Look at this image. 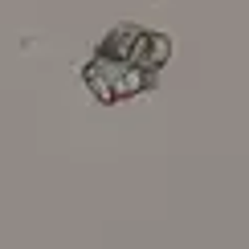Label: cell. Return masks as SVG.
Instances as JSON below:
<instances>
[{
	"label": "cell",
	"mask_w": 249,
	"mask_h": 249,
	"mask_svg": "<svg viewBox=\"0 0 249 249\" xmlns=\"http://www.w3.org/2000/svg\"><path fill=\"white\" fill-rule=\"evenodd\" d=\"M82 78H86V86H90V94H94L98 102H119V98H135V94H143V90L151 86V78L147 70H139V66H131V61H115V57H94L86 70H82Z\"/></svg>",
	"instance_id": "obj_1"
},
{
	"label": "cell",
	"mask_w": 249,
	"mask_h": 249,
	"mask_svg": "<svg viewBox=\"0 0 249 249\" xmlns=\"http://www.w3.org/2000/svg\"><path fill=\"white\" fill-rule=\"evenodd\" d=\"M139 33H143L139 25H119V29H110V33L102 37L98 53H102V57H115V61H131V49H135V41H139Z\"/></svg>",
	"instance_id": "obj_3"
},
{
	"label": "cell",
	"mask_w": 249,
	"mask_h": 249,
	"mask_svg": "<svg viewBox=\"0 0 249 249\" xmlns=\"http://www.w3.org/2000/svg\"><path fill=\"white\" fill-rule=\"evenodd\" d=\"M168 57H172V37H163V33H139V41L131 49V66L147 70V74L163 70Z\"/></svg>",
	"instance_id": "obj_2"
}]
</instances>
